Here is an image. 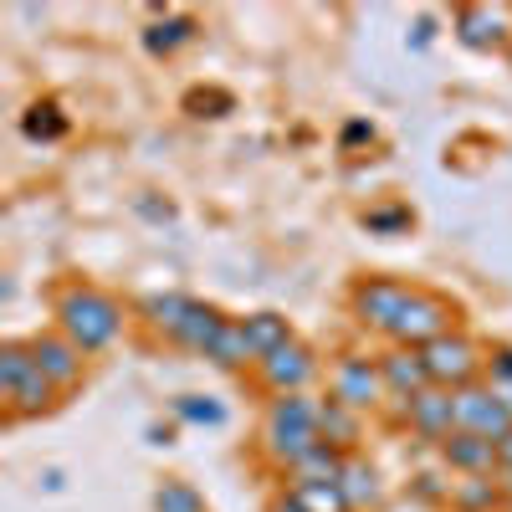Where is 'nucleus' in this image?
I'll use <instances>...</instances> for the list:
<instances>
[{
    "label": "nucleus",
    "mask_w": 512,
    "mask_h": 512,
    "mask_svg": "<svg viewBox=\"0 0 512 512\" xmlns=\"http://www.w3.org/2000/svg\"><path fill=\"white\" fill-rule=\"evenodd\" d=\"M313 374H318V354L308 344H297V338L256 364V379H262V390H272V395H303L313 384Z\"/></svg>",
    "instance_id": "9"
},
{
    "label": "nucleus",
    "mask_w": 512,
    "mask_h": 512,
    "mask_svg": "<svg viewBox=\"0 0 512 512\" xmlns=\"http://www.w3.org/2000/svg\"><path fill=\"white\" fill-rule=\"evenodd\" d=\"M456 400V431H472V436H487V441H502L512 436V405L492 395V384H466V390L451 395Z\"/></svg>",
    "instance_id": "6"
},
{
    "label": "nucleus",
    "mask_w": 512,
    "mask_h": 512,
    "mask_svg": "<svg viewBox=\"0 0 512 512\" xmlns=\"http://www.w3.org/2000/svg\"><path fill=\"white\" fill-rule=\"evenodd\" d=\"M154 512H205V502H200V492L190 487V482H159V492H154Z\"/></svg>",
    "instance_id": "26"
},
{
    "label": "nucleus",
    "mask_w": 512,
    "mask_h": 512,
    "mask_svg": "<svg viewBox=\"0 0 512 512\" xmlns=\"http://www.w3.org/2000/svg\"><path fill=\"white\" fill-rule=\"evenodd\" d=\"M487 384H492V395L512 405V349H492L487 359Z\"/></svg>",
    "instance_id": "29"
},
{
    "label": "nucleus",
    "mask_w": 512,
    "mask_h": 512,
    "mask_svg": "<svg viewBox=\"0 0 512 512\" xmlns=\"http://www.w3.org/2000/svg\"><path fill=\"white\" fill-rule=\"evenodd\" d=\"M139 210H144V216H154V221H169V205H154V200H139Z\"/></svg>",
    "instance_id": "33"
},
{
    "label": "nucleus",
    "mask_w": 512,
    "mask_h": 512,
    "mask_svg": "<svg viewBox=\"0 0 512 512\" xmlns=\"http://www.w3.org/2000/svg\"><path fill=\"white\" fill-rule=\"evenodd\" d=\"M405 425L420 436V441H446L451 431H456V400H451V390H420V395H410L405 400Z\"/></svg>",
    "instance_id": "11"
},
{
    "label": "nucleus",
    "mask_w": 512,
    "mask_h": 512,
    "mask_svg": "<svg viewBox=\"0 0 512 512\" xmlns=\"http://www.w3.org/2000/svg\"><path fill=\"white\" fill-rule=\"evenodd\" d=\"M349 456L354 451H338V446H313L303 461H297L292 466V482H338V477H344V466H349Z\"/></svg>",
    "instance_id": "20"
},
{
    "label": "nucleus",
    "mask_w": 512,
    "mask_h": 512,
    "mask_svg": "<svg viewBox=\"0 0 512 512\" xmlns=\"http://www.w3.org/2000/svg\"><path fill=\"white\" fill-rule=\"evenodd\" d=\"M62 128H67V118L57 113V103H36V108L21 118V134H26V139H57Z\"/></svg>",
    "instance_id": "27"
},
{
    "label": "nucleus",
    "mask_w": 512,
    "mask_h": 512,
    "mask_svg": "<svg viewBox=\"0 0 512 512\" xmlns=\"http://www.w3.org/2000/svg\"><path fill=\"white\" fill-rule=\"evenodd\" d=\"M57 323H62V333L72 338L82 354H98V349H108L113 338L123 333V308L113 303L103 287L72 282V287L57 292Z\"/></svg>",
    "instance_id": "1"
},
{
    "label": "nucleus",
    "mask_w": 512,
    "mask_h": 512,
    "mask_svg": "<svg viewBox=\"0 0 512 512\" xmlns=\"http://www.w3.org/2000/svg\"><path fill=\"white\" fill-rule=\"evenodd\" d=\"M436 451H441V461L451 466L456 477H497V441H487V436L451 431Z\"/></svg>",
    "instance_id": "12"
},
{
    "label": "nucleus",
    "mask_w": 512,
    "mask_h": 512,
    "mask_svg": "<svg viewBox=\"0 0 512 512\" xmlns=\"http://www.w3.org/2000/svg\"><path fill=\"white\" fill-rule=\"evenodd\" d=\"M313 446H323V436H318V400L277 395L267 405V415H262V451L282 466V472H292Z\"/></svg>",
    "instance_id": "2"
},
{
    "label": "nucleus",
    "mask_w": 512,
    "mask_h": 512,
    "mask_svg": "<svg viewBox=\"0 0 512 512\" xmlns=\"http://www.w3.org/2000/svg\"><path fill=\"white\" fill-rule=\"evenodd\" d=\"M446 502L456 512H492L502 507V487L497 477H461V482H446Z\"/></svg>",
    "instance_id": "18"
},
{
    "label": "nucleus",
    "mask_w": 512,
    "mask_h": 512,
    "mask_svg": "<svg viewBox=\"0 0 512 512\" xmlns=\"http://www.w3.org/2000/svg\"><path fill=\"white\" fill-rule=\"evenodd\" d=\"M410 282H400V277H364L359 287H354V318L364 323V328H374V333H390V323L400 318V308L410 303Z\"/></svg>",
    "instance_id": "7"
},
{
    "label": "nucleus",
    "mask_w": 512,
    "mask_h": 512,
    "mask_svg": "<svg viewBox=\"0 0 512 512\" xmlns=\"http://www.w3.org/2000/svg\"><path fill=\"white\" fill-rule=\"evenodd\" d=\"M221 328H226V313H216L210 303H190V308H185V318L175 323V333H169V344L205 354L210 344H216V333H221Z\"/></svg>",
    "instance_id": "15"
},
{
    "label": "nucleus",
    "mask_w": 512,
    "mask_h": 512,
    "mask_svg": "<svg viewBox=\"0 0 512 512\" xmlns=\"http://www.w3.org/2000/svg\"><path fill=\"white\" fill-rule=\"evenodd\" d=\"M364 226H369V231H384V236L405 231V226H410V210H405V205H379V210H369V216H364Z\"/></svg>",
    "instance_id": "30"
},
{
    "label": "nucleus",
    "mask_w": 512,
    "mask_h": 512,
    "mask_svg": "<svg viewBox=\"0 0 512 512\" xmlns=\"http://www.w3.org/2000/svg\"><path fill=\"white\" fill-rule=\"evenodd\" d=\"M364 139L374 144V128H369V123H349V128H344V144H364Z\"/></svg>",
    "instance_id": "31"
},
{
    "label": "nucleus",
    "mask_w": 512,
    "mask_h": 512,
    "mask_svg": "<svg viewBox=\"0 0 512 512\" xmlns=\"http://www.w3.org/2000/svg\"><path fill=\"white\" fill-rule=\"evenodd\" d=\"M318 436L338 451H354L364 436V420H359V410L338 405V400H318Z\"/></svg>",
    "instance_id": "16"
},
{
    "label": "nucleus",
    "mask_w": 512,
    "mask_h": 512,
    "mask_svg": "<svg viewBox=\"0 0 512 512\" xmlns=\"http://www.w3.org/2000/svg\"><path fill=\"white\" fill-rule=\"evenodd\" d=\"M195 303V297H180V292H164V297H144V318L169 338V333H175V323L185 318V308Z\"/></svg>",
    "instance_id": "25"
},
{
    "label": "nucleus",
    "mask_w": 512,
    "mask_h": 512,
    "mask_svg": "<svg viewBox=\"0 0 512 512\" xmlns=\"http://www.w3.org/2000/svg\"><path fill=\"white\" fill-rule=\"evenodd\" d=\"M497 472H512V436L497 441Z\"/></svg>",
    "instance_id": "32"
},
{
    "label": "nucleus",
    "mask_w": 512,
    "mask_h": 512,
    "mask_svg": "<svg viewBox=\"0 0 512 512\" xmlns=\"http://www.w3.org/2000/svg\"><path fill=\"white\" fill-rule=\"evenodd\" d=\"M451 31L472 52H507L512 47V16L502 6H456Z\"/></svg>",
    "instance_id": "8"
},
{
    "label": "nucleus",
    "mask_w": 512,
    "mask_h": 512,
    "mask_svg": "<svg viewBox=\"0 0 512 512\" xmlns=\"http://www.w3.org/2000/svg\"><path fill=\"white\" fill-rule=\"evenodd\" d=\"M52 395H57V384L36 369L21 390L6 400V415H11V420H21V415H47V410H52Z\"/></svg>",
    "instance_id": "22"
},
{
    "label": "nucleus",
    "mask_w": 512,
    "mask_h": 512,
    "mask_svg": "<svg viewBox=\"0 0 512 512\" xmlns=\"http://www.w3.org/2000/svg\"><path fill=\"white\" fill-rule=\"evenodd\" d=\"M185 41H195V21H190V16H164V21H154V26L144 31V47H149L154 57L180 52Z\"/></svg>",
    "instance_id": "23"
},
{
    "label": "nucleus",
    "mask_w": 512,
    "mask_h": 512,
    "mask_svg": "<svg viewBox=\"0 0 512 512\" xmlns=\"http://www.w3.org/2000/svg\"><path fill=\"white\" fill-rule=\"evenodd\" d=\"M420 359H425V374H431V384L436 390H466V384H477L482 379V369H487V359H482V349L472 344L466 333H441L436 344H425L420 349Z\"/></svg>",
    "instance_id": "4"
},
{
    "label": "nucleus",
    "mask_w": 512,
    "mask_h": 512,
    "mask_svg": "<svg viewBox=\"0 0 512 512\" xmlns=\"http://www.w3.org/2000/svg\"><path fill=\"white\" fill-rule=\"evenodd\" d=\"M328 400L349 405V410H379L390 400L384 390V374H379V359H364V354H338L333 369H328Z\"/></svg>",
    "instance_id": "5"
},
{
    "label": "nucleus",
    "mask_w": 512,
    "mask_h": 512,
    "mask_svg": "<svg viewBox=\"0 0 512 512\" xmlns=\"http://www.w3.org/2000/svg\"><path fill=\"white\" fill-rule=\"evenodd\" d=\"M338 487H344V497H349V507L359 512V507H374L379 497H384V487H379V472L364 461V456H349V466H344V477H338Z\"/></svg>",
    "instance_id": "21"
},
{
    "label": "nucleus",
    "mask_w": 512,
    "mask_h": 512,
    "mask_svg": "<svg viewBox=\"0 0 512 512\" xmlns=\"http://www.w3.org/2000/svg\"><path fill=\"white\" fill-rule=\"evenodd\" d=\"M379 374H384V390L390 395H420V390H431V374H425V359H420V349H400V344H390L379 354Z\"/></svg>",
    "instance_id": "13"
},
{
    "label": "nucleus",
    "mask_w": 512,
    "mask_h": 512,
    "mask_svg": "<svg viewBox=\"0 0 512 512\" xmlns=\"http://www.w3.org/2000/svg\"><path fill=\"white\" fill-rule=\"evenodd\" d=\"M241 323H246V338H251V349H256V364L292 344V323H287L282 313H251V318H241Z\"/></svg>",
    "instance_id": "19"
},
{
    "label": "nucleus",
    "mask_w": 512,
    "mask_h": 512,
    "mask_svg": "<svg viewBox=\"0 0 512 512\" xmlns=\"http://www.w3.org/2000/svg\"><path fill=\"white\" fill-rule=\"evenodd\" d=\"M425 41H431V16L415 21V47H425Z\"/></svg>",
    "instance_id": "34"
},
{
    "label": "nucleus",
    "mask_w": 512,
    "mask_h": 512,
    "mask_svg": "<svg viewBox=\"0 0 512 512\" xmlns=\"http://www.w3.org/2000/svg\"><path fill=\"white\" fill-rule=\"evenodd\" d=\"M277 512H354L338 482H292L277 502Z\"/></svg>",
    "instance_id": "14"
},
{
    "label": "nucleus",
    "mask_w": 512,
    "mask_h": 512,
    "mask_svg": "<svg viewBox=\"0 0 512 512\" xmlns=\"http://www.w3.org/2000/svg\"><path fill=\"white\" fill-rule=\"evenodd\" d=\"M31 374H36V359H31L26 344H6V349H0V395H6V400L21 390Z\"/></svg>",
    "instance_id": "24"
},
{
    "label": "nucleus",
    "mask_w": 512,
    "mask_h": 512,
    "mask_svg": "<svg viewBox=\"0 0 512 512\" xmlns=\"http://www.w3.org/2000/svg\"><path fill=\"white\" fill-rule=\"evenodd\" d=\"M175 415L190 420V425H221V420H226V410H221L216 400H205V395H185V400H175Z\"/></svg>",
    "instance_id": "28"
},
{
    "label": "nucleus",
    "mask_w": 512,
    "mask_h": 512,
    "mask_svg": "<svg viewBox=\"0 0 512 512\" xmlns=\"http://www.w3.org/2000/svg\"><path fill=\"white\" fill-rule=\"evenodd\" d=\"M31 359H36V369L47 374L57 390H72V384L82 379V369H88V354H82L67 333H41V338H31Z\"/></svg>",
    "instance_id": "10"
},
{
    "label": "nucleus",
    "mask_w": 512,
    "mask_h": 512,
    "mask_svg": "<svg viewBox=\"0 0 512 512\" xmlns=\"http://www.w3.org/2000/svg\"><path fill=\"white\" fill-rule=\"evenodd\" d=\"M507 62H512V47H507Z\"/></svg>",
    "instance_id": "35"
},
{
    "label": "nucleus",
    "mask_w": 512,
    "mask_h": 512,
    "mask_svg": "<svg viewBox=\"0 0 512 512\" xmlns=\"http://www.w3.org/2000/svg\"><path fill=\"white\" fill-rule=\"evenodd\" d=\"M210 364H221V369H246L256 364V349H251V338H246V323L241 318H226V328L216 333V344L205 349Z\"/></svg>",
    "instance_id": "17"
},
{
    "label": "nucleus",
    "mask_w": 512,
    "mask_h": 512,
    "mask_svg": "<svg viewBox=\"0 0 512 512\" xmlns=\"http://www.w3.org/2000/svg\"><path fill=\"white\" fill-rule=\"evenodd\" d=\"M456 328V303H446L441 292H431V287H415L410 292V303L400 308V318L390 323V344H400V349H425V344H436L441 333H451Z\"/></svg>",
    "instance_id": "3"
}]
</instances>
